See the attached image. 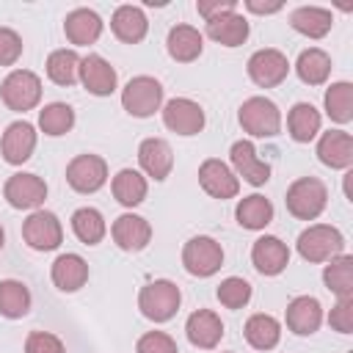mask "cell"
I'll return each instance as SVG.
<instances>
[{
  "instance_id": "cell-1",
  "label": "cell",
  "mask_w": 353,
  "mask_h": 353,
  "mask_svg": "<svg viewBox=\"0 0 353 353\" xmlns=\"http://www.w3.org/2000/svg\"><path fill=\"white\" fill-rule=\"evenodd\" d=\"M284 204L298 221H314L328 204V188L317 176H301L287 188Z\"/></svg>"
},
{
  "instance_id": "cell-2",
  "label": "cell",
  "mask_w": 353,
  "mask_h": 353,
  "mask_svg": "<svg viewBox=\"0 0 353 353\" xmlns=\"http://www.w3.org/2000/svg\"><path fill=\"white\" fill-rule=\"evenodd\" d=\"M179 303H182V292L168 279H154L146 287H141V292H138V309H141V314L146 320H154V323L171 320L176 314Z\"/></svg>"
},
{
  "instance_id": "cell-3",
  "label": "cell",
  "mask_w": 353,
  "mask_h": 353,
  "mask_svg": "<svg viewBox=\"0 0 353 353\" xmlns=\"http://www.w3.org/2000/svg\"><path fill=\"white\" fill-rule=\"evenodd\" d=\"M298 254L306 262H328L339 254H345V237L336 226L328 223H312L298 234Z\"/></svg>"
},
{
  "instance_id": "cell-4",
  "label": "cell",
  "mask_w": 353,
  "mask_h": 353,
  "mask_svg": "<svg viewBox=\"0 0 353 353\" xmlns=\"http://www.w3.org/2000/svg\"><path fill=\"white\" fill-rule=\"evenodd\" d=\"M240 127L254 138H273L281 132V113L268 97H248L237 113Z\"/></svg>"
},
{
  "instance_id": "cell-5",
  "label": "cell",
  "mask_w": 353,
  "mask_h": 353,
  "mask_svg": "<svg viewBox=\"0 0 353 353\" xmlns=\"http://www.w3.org/2000/svg\"><path fill=\"white\" fill-rule=\"evenodd\" d=\"M0 97L8 110H17V113L33 110L41 99V80H39V74H33L28 69H14L3 80Z\"/></svg>"
},
{
  "instance_id": "cell-6",
  "label": "cell",
  "mask_w": 353,
  "mask_h": 353,
  "mask_svg": "<svg viewBox=\"0 0 353 353\" xmlns=\"http://www.w3.org/2000/svg\"><path fill=\"white\" fill-rule=\"evenodd\" d=\"M121 105H124V110H127L130 116H135V119H149V116H154V110H160V105H163V85H160L154 77H149V74H138V77H132V80L124 85V91H121Z\"/></svg>"
},
{
  "instance_id": "cell-7",
  "label": "cell",
  "mask_w": 353,
  "mask_h": 353,
  "mask_svg": "<svg viewBox=\"0 0 353 353\" xmlns=\"http://www.w3.org/2000/svg\"><path fill=\"white\" fill-rule=\"evenodd\" d=\"M182 265L190 276H199V279H207L212 273L221 270L223 265V248L218 240L207 237V234H199V237H190L182 248Z\"/></svg>"
},
{
  "instance_id": "cell-8",
  "label": "cell",
  "mask_w": 353,
  "mask_h": 353,
  "mask_svg": "<svg viewBox=\"0 0 353 353\" xmlns=\"http://www.w3.org/2000/svg\"><path fill=\"white\" fill-rule=\"evenodd\" d=\"M22 237L33 251H52L63 240V226L55 212L50 210H33L28 221L22 223Z\"/></svg>"
},
{
  "instance_id": "cell-9",
  "label": "cell",
  "mask_w": 353,
  "mask_h": 353,
  "mask_svg": "<svg viewBox=\"0 0 353 353\" xmlns=\"http://www.w3.org/2000/svg\"><path fill=\"white\" fill-rule=\"evenodd\" d=\"M66 182L77 193H97L108 182V163L99 154H77L66 165Z\"/></svg>"
},
{
  "instance_id": "cell-10",
  "label": "cell",
  "mask_w": 353,
  "mask_h": 353,
  "mask_svg": "<svg viewBox=\"0 0 353 353\" xmlns=\"http://www.w3.org/2000/svg\"><path fill=\"white\" fill-rule=\"evenodd\" d=\"M3 196L14 210H39L47 199V185L36 174H11L3 185Z\"/></svg>"
},
{
  "instance_id": "cell-11",
  "label": "cell",
  "mask_w": 353,
  "mask_h": 353,
  "mask_svg": "<svg viewBox=\"0 0 353 353\" xmlns=\"http://www.w3.org/2000/svg\"><path fill=\"white\" fill-rule=\"evenodd\" d=\"M163 124L176 135H199L204 130V110L188 97H174L163 108Z\"/></svg>"
},
{
  "instance_id": "cell-12",
  "label": "cell",
  "mask_w": 353,
  "mask_h": 353,
  "mask_svg": "<svg viewBox=\"0 0 353 353\" xmlns=\"http://www.w3.org/2000/svg\"><path fill=\"white\" fill-rule=\"evenodd\" d=\"M290 74V61L281 50H256L248 58V77L259 85V88H273L279 85L284 77Z\"/></svg>"
},
{
  "instance_id": "cell-13",
  "label": "cell",
  "mask_w": 353,
  "mask_h": 353,
  "mask_svg": "<svg viewBox=\"0 0 353 353\" xmlns=\"http://www.w3.org/2000/svg\"><path fill=\"white\" fill-rule=\"evenodd\" d=\"M199 185L204 188V193H210L212 199H221V201L223 199H234L237 190H240L237 174L226 163H221L215 157H210V160H204L199 165Z\"/></svg>"
},
{
  "instance_id": "cell-14",
  "label": "cell",
  "mask_w": 353,
  "mask_h": 353,
  "mask_svg": "<svg viewBox=\"0 0 353 353\" xmlns=\"http://www.w3.org/2000/svg\"><path fill=\"white\" fill-rule=\"evenodd\" d=\"M77 80L83 83V88L94 97H108L116 91V69L102 58V55H85L80 58V72H77Z\"/></svg>"
},
{
  "instance_id": "cell-15",
  "label": "cell",
  "mask_w": 353,
  "mask_h": 353,
  "mask_svg": "<svg viewBox=\"0 0 353 353\" xmlns=\"http://www.w3.org/2000/svg\"><path fill=\"white\" fill-rule=\"evenodd\" d=\"M229 157H232V165H234L237 176H243L248 185L259 188L270 179V165L256 154L251 141H234L232 149H229Z\"/></svg>"
},
{
  "instance_id": "cell-16",
  "label": "cell",
  "mask_w": 353,
  "mask_h": 353,
  "mask_svg": "<svg viewBox=\"0 0 353 353\" xmlns=\"http://www.w3.org/2000/svg\"><path fill=\"white\" fill-rule=\"evenodd\" d=\"M110 234H113V243L121 251H143L152 240V226H149L146 218H141L135 212H124L113 221Z\"/></svg>"
},
{
  "instance_id": "cell-17",
  "label": "cell",
  "mask_w": 353,
  "mask_h": 353,
  "mask_svg": "<svg viewBox=\"0 0 353 353\" xmlns=\"http://www.w3.org/2000/svg\"><path fill=\"white\" fill-rule=\"evenodd\" d=\"M251 262L262 276H279L290 265V248L273 234H265L254 240L251 245Z\"/></svg>"
},
{
  "instance_id": "cell-18",
  "label": "cell",
  "mask_w": 353,
  "mask_h": 353,
  "mask_svg": "<svg viewBox=\"0 0 353 353\" xmlns=\"http://www.w3.org/2000/svg\"><path fill=\"white\" fill-rule=\"evenodd\" d=\"M287 328L298 336H309L323 323V306L314 295H298L287 303Z\"/></svg>"
},
{
  "instance_id": "cell-19",
  "label": "cell",
  "mask_w": 353,
  "mask_h": 353,
  "mask_svg": "<svg viewBox=\"0 0 353 353\" xmlns=\"http://www.w3.org/2000/svg\"><path fill=\"white\" fill-rule=\"evenodd\" d=\"M185 334H188V342L193 347H201V350H212L218 347L221 336H223V323L215 312L210 309H196L188 323H185Z\"/></svg>"
},
{
  "instance_id": "cell-20",
  "label": "cell",
  "mask_w": 353,
  "mask_h": 353,
  "mask_svg": "<svg viewBox=\"0 0 353 353\" xmlns=\"http://www.w3.org/2000/svg\"><path fill=\"white\" fill-rule=\"evenodd\" d=\"M0 149H3V160L11 163V165H22L25 160H30V154L36 149V130H33V124H28V121L8 124L6 132H3Z\"/></svg>"
},
{
  "instance_id": "cell-21",
  "label": "cell",
  "mask_w": 353,
  "mask_h": 353,
  "mask_svg": "<svg viewBox=\"0 0 353 353\" xmlns=\"http://www.w3.org/2000/svg\"><path fill=\"white\" fill-rule=\"evenodd\" d=\"M138 163H141L146 176H152L154 182H163L171 174V168H174V152H171L168 141L146 138L138 146Z\"/></svg>"
},
{
  "instance_id": "cell-22",
  "label": "cell",
  "mask_w": 353,
  "mask_h": 353,
  "mask_svg": "<svg viewBox=\"0 0 353 353\" xmlns=\"http://www.w3.org/2000/svg\"><path fill=\"white\" fill-rule=\"evenodd\" d=\"M317 157L328 168H350L353 165V138L345 130H328L317 141Z\"/></svg>"
},
{
  "instance_id": "cell-23",
  "label": "cell",
  "mask_w": 353,
  "mask_h": 353,
  "mask_svg": "<svg viewBox=\"0 0 353 353\" xmlns=\"http://www.w3.org/2000/svg\"><path fill=\"white\" fill-rule=\"evenodd\" d=\"M63 33L74 47H88L102 36V19L91 8H74L63 19Z\"/></svg>"
},
{
  "instance_id": "cell-24",
  "label": "cell",
  "mask_w": 353,
  "mask_h": 353,
  "mask_svg": "<svg viewBox=\"0 0 353 353\" xmlns=\"http://www.w3.org/2000/svg\"><path fill=\"white\" fill-rule=\"evenodd\" d=\"M52 284L61 292H77L88 281V265L80 254H61L50 268Z\"/></svg>"
},
{
  "instance_id": "cell-25",
  "label": "cell",
  "mask_w": 353,
  "mask_h": 353,
  "mask_svg": "<svg viewBox=\"0 0 353 353\" xmlns=\"http://www.w3.org/2000/svg\"><path fill=\"white\" fill-rule=\"evenodd\" d=\"M110 30L119 41L138 44V41H143V36L149 30V22H146V14L138 6H119L110 17Z\"/></svg>"
},
{
  "instance_id": "cell-26",
  "label": "cell",
  "mask_w": 353,
  "mask_h": 353,
  "mask_svg": "<svg viewBox=\"0 0 353 353\" xmlns=\"http://www.w3.org/2000/svg\"><path fill=\"white\" fill-rule=\"evenodd\" d=\"M165 47H168V55L179 63H190L201 55L204 50V36L193 28V25H174L168 30V39H165Z\"/></svg>"
},
{
  "instance_id": "cell-27",
  "label": "cell",
  "mask_w": 353,
  "mask_h": 353,
  "mask_svg": "<svg viewBox=\"0 0 353 353\" xmlns=\"http://www.w3.org/2000/svg\"><path fill=\"white\" fill-rule=\"evenodd\" d=\"M207 36L223 47H240L248 39V19L237 11L221 14L207 22Z\"/></svg>"
},
{
  "instance_id": "cell-28",
  "label": "cell",
  "mask_w": 353,
  "mask_h": 353,
  "mask_svg": "<svg viewBox=\"0 0 353 353\" xmlns=\"http://www.w3.org/2000/svg\"><path fill=\"white\" fill-rule=\"evenodd\" d=\"M290 25L306 39H323L334 25V14L320 6H301L290 14Z\"/></svg>"
},
{
  "instance_id": "cell-29",
  "label": "cell",
  "mask_w": 353,
  "mask_h": 353,
  "mask_svg": "<svg viewBox=\"0 0 353 353\" xmlns=\"http://www.w3.org/2000/svg\"><path fill=\"white\" fill-rule=\"evenodd\" d=\"M320 110L309 102H295L287 113V130H290V138L298 141V143H309L317 132H320Z\"/></svg>"
},
{
  "instance_id": "cell-30",
  "label": "cell",
  "mask_w": 353,
  "mask_h": 353,
  "mask_svg": "<svg viewBox=\"0 0 353 353\" xmlns=\"http://www.w3.org/2000/svg\"><path fill=\"white\" fill-rule=\"evenodd\" d=\"M110 190H113V196H116V201H119L121 207H138V204L146 199L149 185H146V176H143L141 171H135V168H121V171L113 176Z\"/></svg>"
},
{
  "instance_id": "cell-31",
  "label": "cell",
  "mask_w": 353,
  "mask_h": 353,
  "mask_svg": "<svg viewBox=\"0 0 353 353\" xmlns=\"http://www.w3.org/2000/svg\"><path fill=\"white\" fill-rule=\"evenodd\" d=\"M245 342L251 345V347H256V350H273L276 345H279V339H281V325H279V320L273 317V314H251L248 320H245Z\"/></svg>"
},
{
  "instance_id": "cell-32",
  "label": "cell",
  "mask_w": 353,
  "mask_h": 353,
  "mask_svg": "<svg viewBox=\"0 0 353 353\" xmlns=\"http://www.w3.org/2000/svg\"><path fill=\"white\" fill-rule=\"evenodd\" d=\"M234 218L243 229L259 232L273 221V204H270V199H265L259 193H251V196L240 199V204L234 210Z\"/></svg>"
},
{
  "instance_id": "cell-33",
  "label": "cell",
  "mask_w": 353,
  "mask_h": 353,
  "mask_svg": "<svg viewBox=\"0 0 353 353\" xmlns=\"http://www.w3.org/2000/svg\"><path fill=\"white\" fill-rule=\"evenodd\" d=\"M295 72L306 85H323L328 80V74H331V58L320 47H309V50H303L298 55Z\"/></svg>"
},
{
  "instance_id": "cell-34",
  "label": "cell",
  "mask_w": 353,
  "mask_h": 353,
  "mask_svg": "<svg viewBox=\"0 0 353 353\" xmlns=\"http://www.w3.org/2000/svg\"><path fill=\"white\" fill-rule=\"evenodd\" d=\"M323 281L336 298H353V256L339 254V256L328 259V265L323 270Z\"/></svg>"
},
{
  "instance_id": "cell-35",
  "label": "cell",
  "mask_w": 353,
  "mask_h": 353,
  "mask_svg": "<svg viewBox=\"0 0 353 353\" xmlns=\"http://www.w3.org/2000/svg\"><path fill=\"white\" fill-rule=\"evenodd\" d=\"M72 232H74V237H77L80 243L97 245V243L105 237L108 226H105V218H102L99 210H94V207H80V210H74V215H72Z\"/></svg>"
},
{
  "instance_id": "cell-36",
  "label": "cell",
  "mask_w": 353,
  "mask_h": 353,
  "mask_svg": "<svg viewBox=\"0 0 353 353\" xmlns=\"http://www.w3.org/2000/svg\"><path fill=\"white\" fill-rule=\"evenodd\" d=\"M28 309H30V290L17 279L0 281V314L8 320H17V317H25Z\"/></svg>"
},
{
  "instance_id": "cell-37",
  "label": "cell",
  "mask_w": 353,
  "mask_h": 353,
  "mask_svg": "<svg viewBox=\"0 0 353 353\" xmlns=\"http://www.w3.org/2000/svg\"><path fill=\"white\" fill-rule=\"evenodd\" d=\"M80 72V55L74 50H52L47 58V77L55 85H74Z\"/></svg>"
},
{
  "instance_id": "cell-38",
  "label": "cell",
  "mask_w": 353,
  "mask_h": 353,
  "mask_svg": "<svg viewBox=\"0 0 353 353\" xmlns=\"http://www.w3.org/2000/svg\"><path fill=\"white\" fill-rule=\"evenodd\" d=\"M325 113L336 124H347L353 119V85L347 80L331 83L325 91Z\"/></svg>"
},
{
  "instance_id": "cell-39",
  "label": "cell",
  "mask_w": 353,
  "mask_h": 353,
  "mask_svg": "<svg viewBox=\"0 0 353 353\" xmlns=\"http://www.w3.org/2000/svg\"><path fill=\"white\" fill-rule=\"evenodd\" d=\"M39 127L44 135H66L74 127V110L66 102H50L39 110Z\"/></svg>"
},
{
  "instance_id": "cell-40",
  "label": "cell",
  "mask_w": 353,
  "mask_h": 353,
  "mask_svg": "<svg viewBox=\"0 0 353 353\" xmlns=\"http://www.w3.org/2000/svg\"><path fill=\"white\" fill-rule=\"evenodd\" d=\"M215 295H218L221 306H226V309H243L251 301V284L245 279H240V276H229V279H223L218 284Z\"/></svg>"
},
{
  "instance_id": "cell-41",
  "label": "cell",
  "mask_w": 353,
  "mask_h": 353,
  "mask_svg": "<svg viewBox=\"0 0 353 353\" xmlns=\"http://www.w3.org/2000/svg\"><path fill=\"white\" fill-rule=\"evenodd\" d=\"M135 353H179V347H176V342H174L168 334H163V331H149V334H143V336L138 339Z\"/></svg>"
},
{
  "instance_id": "cell-42",
  "label": "cell",
  "mask_w": 353,
  "mask_h": 353,
  "mask_svg": "<svg viewBox=\"0 0 353 353\" xmlns=\"http://www.w3.org/2000/svg\"><path fill=\"white\" fill-rule=\"evenodd\" d=\"M22 55V39L11 28H0V66H14Z\"/></svg>"
},
{
  "instance_id": "cell-43",
  "label": "cell",
  "mask_w": 353,
  "mask_h": 353,
  "mask_svg": "<svg viewBox=\"0 0 353 353\" xmlns=\"http://www.w3.org/2000/svg\"><path fill=\"white\" fill-rule=\"evenodd\" d=\"M25 353H66L63 342L50 331H33L25 339Z\"/></svg>"
},
{
  "instance_id": "cell-44",
  "label": "cell",
  "mask_w": 353,
  "mask_h": 353,
  "mask_svg": "<svg viewBox=\"0 0 353 353\" xmlns=\"http://www.w3.org/2000/svg\"><path fill=\"white\" fill-rule=\"evenodd\" d=\"M328 323H331L334 331L350 334L353 331V298H336V306L331 309Z\"/></svg>"
},
{
  "instance_id": "cell-45",
  "label": "cell",
  "mask_w": 353,
  "mask_h": 353,
  "mask_svg": "<svg viewBox=\"0 0 353 353\" xmlns=\"http://www.w3.org/2000/svg\"><path fill=\"white\" fill-rule=\"evenodd\" d=\"M196 8H199V14L210 22V19L221 17V14L234 11V8H237V3H234V0H199V3H196Z\"/></svg>"
},
{
  "instance_id": "cell-46",
  "label": "cell",
  "mask_w": 353,
  "mask_h": 353,
  "mask_svg": "<svg viewBox=\"0 0 353 353\" xmlns=\"http://www.w3.org/2000/svg\"><path fill=\"white\" fill-rule=\"evenodd\" d=\"M245 8L254 11V14H276V11H281V3L265 6V3H256V0H245Z\"/></svg>"
},
{
  "instance_id": "cell-47",
  "label": "cell",
  "mask_w": 353,
  "mask_h": 353,
  "mask_svg": "<svg viewBox=\"0 0 353 353\" xmlns=\"http://www.w3.org/2000/svg\"><path fill=\"white\" fill-rule=\"evenodd\" d=\"M3 243H6V234H3V226H0V248H3Z\"/></svg>"
},
{
  "instance_id": "cell-48",
  "label": "cell",
  "mask_w": 353,
  "mask_h": 353,
  "mask_svg": "<svg viewBox=\"0 0 353 353\" xmlns=\"http://www.w3.org/2000/svg\"><path fill=\"white\" fill-rule=\"evenodd\" d=\"M350 353H353V350H350Z\"/></svg>"
}]
</instances>
